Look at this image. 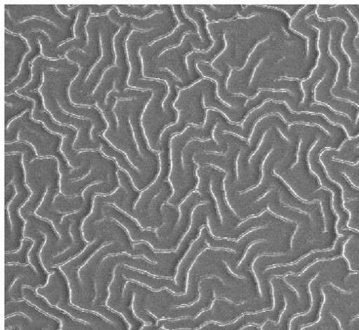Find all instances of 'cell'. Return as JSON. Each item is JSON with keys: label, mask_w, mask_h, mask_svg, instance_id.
Returning a JSON list of instances; mask_svg holds the SVG:
<instances>
[{"label": "cell", "mask_w": 359, "mask_h": 330, "mask_svg": "<svg viewBox=\"0 0 359 330\" xmlns=\"http://www.w3.org/2000/svg\"><path fill=\"white\" fill-rule=\"evenodd\" d=\"M119 264L161 278L175 276L176 271L169 266L152 263L144 257H133L126 253L109 255L101 262L95 274V296L93 302L94 304L104 305L106 303L109 295L108 287L112 280L113 271Z\"/></svg>", "instance_id": "1"}, {"label": "cell", "mask_w": 359, "mask_h": 330, "mask_svg": "<svg viewBox=\"0 0 359 330\" xmlns=\"http://www.w3.org/2000/svg\"><path fill=\"white\" fill-rule=\"evenodd\" d=\"M5 162H8L13 172V184L16 193L7 207L12 223V238L10 245L5 249L6 252L18 250L23 238V229L25 221L20 217L19 210L31 195L29 189L25 183V174L22 164V155H5Z\"/></svg>", "instance_id": "2"}, {"label": "cell", "mask_w": 359, "mask_h": 330, "mask_svg": "<svg viewBox=\"0 0 359 330\" xmlns=\"http://www.w3.org/2000/svg\"><path fill=\"white\" fill-rule=\"evenodd\" d=\"M131 250L120 241L103 245L99 248L79 270V278L82 285L85 304L82 309L93 303L95 296V277L97 271L103 259L111 254L126 253L130 254Z\"/></svg>", "instance_id": "3"}, {"label": "cell", "mask_w": 359, "mask_h": 330, "mask_svg": "<svg viewBox=\"0 0 359 330\" xmlns=\"http://www.w3.org/2000/svg\"><path fill=\"white\" fill-rule=\"evenodd\" d=\"M102 215L104 218L111 219L121 225L132 242H144L156 251H168L165 241L158 238L155 229L142 228L135 220L114 206L104 205Z\"/></svg>", "instance_id": "4"}, {"label": "cell", "mask_w": 359, "mask_h": 330, "mask_svg": "<svg viewBox=\"0 0 359 330\" xmlns=\"http://www.w3.org/2000/svg\"><path fill=\"white\" fill-rule=\"evenodd\" d=\"M283 141L276 145L264 157L260 166V178L256 186L244 192H236V197L245 206H248L263 196L273 187V168L285 152Z\"/></svg>", "instance_id": "5"}, {"label": "cell", "mask_w": 359, "mask_h": 330, "mask_svg": "<svg viewBox=\"0 0 359 330\" xmlns=\"http://www.w3.org/2000/svg\"><path fill=\"white\" fill-rule=\"evenodd\" d=\"M117 170L113 159L105 158L100 155L95 159L91 170L86 176L79 180L60 184V193L67 196L81 194L88 186L108 180L109 175Z\"/></svg>", "instance_id": "6"}, {"label": "cell", "mask_w": 359, "mask_h": 330, "mask_svg": "<svg viewBox=\"0 0 359 330\" xmlns=\"http://www.w3.org/2000/svg\"><path fill=\"white\" fill-rule=\"evenodd\" d=\"M159 170L154 180L143 191L134 206V210L149 217L148 208L153 198L161 191L168 178L170 164L168 145L161 147L158 152Z\"/></svg>", "instance_id": "7"}, {"label": "cell", "mask_w": 359, "mask_h": 330, "mask_svg": "<svg viewBox=\"0 0 359 330\" xmlns=\"http://www.w3.org/2000/svg\"><path fill=\"white\" fill-rule=\"evenodd\" d=\"M225 173L210 166V192L215 201L221 226L228 230L241 221L230 210L225 200L222 182Z\"/></svg>", "instance_id": "8"}, {"label": "cell", "mask_w": 359, "mask_h": 330, "mask_svg": "<svg viewBox=\"0 0 359 330\" xmlns=\"http://www.w3.org/2000/svg\"><path fill=\"white\" fill-rule=\"evenodd\" d=\"M272 129L273 127L264 132L259 145L249 157V178L240 188L238 192H244L257 185L260 178V166L263 159L276 145L283 141Z\"/></svg>", "instance_id": "9"}, {"label": "cell", "mask_w": 359, "mask_h": 330, "mask_svg": "<svg viewBox=\"0 0 359 330\" xmlns=\"http://www.w3.org/2000/svg\"><path fill=\"white\" fill-rule=\"evenodd\" d=\"M330 279H334L332 275H320L317 273L308 283L309 293L311 304L309 310L293 317L289 322L288 330H299L300 328L308 324L315 322L320 311L321 304V287Z\"/></svg>", "instance_id": "10"}, {"label": "cell", "mask_w": 359, "mask_h": 330, "mask_svg": "<svg viewBox=\"0 0 359 330\" xmlns=\"http://www.w3.org/2000/svg\"><path fill=\"white\" fill-rule=\"evenodd\" d=\"M287 244L269 240H261L250 244L236 266L239 277L253 281L248 268L253 260L260 254H280L287 252Z\"/></svg>", "instance_id": "11"}, {"label": "cell", "mask_w": 359, "mask_h": 330, "mask_svg": "<svg viewBox=\"0 0 359 330\" xmlns=\"http://www.w3.org/2000/svg\"><path fill=\"white\" fill-rule=\"evenodd\" d=\"M95 142L100 144L101 152L109 159H114L119 169L128 174L133 186L137 191H143L156 178L140 173L130 163L123 153L111 147L102 137L97 136Z\"/></svg>", "instance_id": "12"}, {"label": "cell", "mask_w": 359, "mask_h": 330, "mask_svg": "<svg viewBox=\"0 0 359 330\" xmlns=\"http://www.w3.org/2000/svg\"><path fill=\"white\" fill-rule=\"evenodd\" d=\"M278 279L285 306L280 314L278 322L267 320L261 327V330H288L289 322L292 317L296 314L305 313L308 310L299 301L295 292L289 287L283 279L278 278Z\"/></svg>", "instance_id": "13"}, {"label": "cell", "mask_w": 359, "mask_h": 330, "mask_svg": "<svg viewBox=\"0 0 359 330\" xmlns=\"http://www.w3.org/2000/svg\"><path fill=\"white\" fill-rule=\"evenodd\" d=\"M205 199L196 190L189 194L179 204V217L171 235L164 241L168 251L175 249L187 231L191 220V214L194 207L205 203Z\"/></svg>", "instance_id": "14"}, {"label": "cell", "mask_w": 359, "mask_h": 330, "mask_svg": "<svg viewBox=\"0 0 359 330\" xmlns=\"http://www.w3.org/2000/svg\"><path fill=\"white\" fill-rule=\"evenodd\" d=\"M269 225L290 229V226L292 225V224L285 221L271 213L267 209H265L262 213H260L258 215H252L241 220L236 227L230 230L228 238L237 240L243 234L252 229Z\"/></svg>", "instance_id": "15"}, {"label": "cell", "mask_w": 359, "mask_h": 330, "mask_svg": "<svg viewBox=\"0 0 359 330\" xmlns=\"http://www.w3.org/2000/svg\"><path fill=\"white\" fill-rule=\"evenodd\" d=\"M69 295L70 290L67 280L63 285L60 299L55 307L67 313L75 320L83 321L88 324L102 329L111 327V325L107 323L103 317L94 314L95 313L83 311L70 304Z\"/></svg>", "instance_id": "16"}, {"label": "cell", "mask_w": 359, "mask_h": 330, "mask_svg": "<svg viewBox=\"0 0 359 330\" xmlns=\"http://www.w3.org/2000/svg\"><path fill=\"white\" fill-rule=\"evenodd\" d=\"M23 299L28 301L29 303L41 310L43 313H46L53 318L59 320L61 323L68 328L76 329L81 328L82 324L78 323L75 320H72L69 315L60 310L59 308H53L41 296L35 293L32 288L29 287H24L22 289Z\"/></svg>", "instance_id": "17"}, {"label": "cell", "mask_w": 359, "mask_h": 330, "mask_svg": "<svg viewBox=\"0 0 359 330\" xmlns=\"http://www.w3.org/2000/svg\"><path fill=\"white\" fill-rule=\"evenodd\" d=\"M15 313H22L32 322L47 329L59 324L57 320L39 311L35 306L28 303L25 300L11 301L5 303V317Z\"/></svg>", "instance_id": "18"}, {"label": "cell", "mask_w": 359, "mask_h": 330, "mask_svg": "<svg viewBox=\"0 0 359 330\" xmlns=\"http://www.w3.org/2000/svg\"><path fill=\"white\" fill-rule=\"evenodd\" d=\"M207 245L205 238L199 232L198 237L192 242L177 264L173 280L182 291L185 289L187 272L198 254Z\"/></svg>", "instance_id": "19"}, {"label": "cell", "mask_w": 359, "mask_h": 330, "mask_svg": "<svg viewBox=\"0 0 359 330\" xmlns=\"http://www.w3.org/2000/svg\"><path fill=\"white\" fill-rule=\"evenodd\" d=\"M122 274L123 278L128 281L137 282L154 290L166 288L174 293L179 294L183 292L177 287L175 281L169 278H155L137 270H133L124 265H122Z\"/></svg>", "instance_id": "20"}, {"label": "cell", "mask_w": 359, "mask_h": 330, "mask_svg": "<svg viewBox=\"0 0 359 330\" xmlns=\"http://www.w3.org/2000/svg\"><path fill=\"white\" fill-rule=\"evenodd\" d=\"M236 181V174L225 173L222 187L227 206L231 212L241 220L258 215L259 213L255 210L251 208L249 206H245L239 201L236 197V191L234 188Z\"/></svg>", "instance_id": "21"}, {"label": "cell", "mask_w": 359, "mask_h": 330, "mask_svg": "<svg viewBox=\"0 0 359 330\" xmlns=\"http://www.w3.org/2000/svg\"><path fill=\"white\" fill-rule=\"evenodd\" d=\"M131 256L142 257L147 260L158 264L169 266L175 269L179 259L174 250L156 251L144 242L133 244Z\"/></svg>", "instance_id": "22"}, {"label": "cell", "mask_w": 359, "mask_h": 330, "mask_svg": "<svg viewBox=\"0 0 359 330\" xmlns=\"http://www.w3.org/2000/svg\"><path fill=\"white\" fill-rule=\"evenodd\" d=\"M66 280L62 271L57 267H55L54 271L48 274L46 285L37 287L36 293L44 298L50 306H56L60 299L62 287Z\"/></svg>", "instance_id": "23"}, {"label": "cell", "mask_w": 359, "mask_h": 330, "mask_svg": "<svg viewBox=\"0 0 359 330\" xmlns=\"http://www.w3.org/2000/svg\"><path fill=\"white\" fill-rule=\"evenodd\" d=\"M172 194V187L170 182L167 181L163 185L161 191L151 200L148 208L151 229H156L162 224L163 215L161 207L168 201Z\"/></svg>", "instance_id": "24"}, {"label": "cell", "mask_w": 359, "mask_h": 330, "mask_svg": "<svg viewBox=\"0 0 359 330\" xmlns=\"http://www.w3.org/2000/svg\"><path fill=\"white\" fill-rule=\"evenodd\" d=\"M215 313L216 310L211 309L201 313V315L195 319H184L174 321L161 320L157 322L161 325L162 328L166 330H175L185 328L192 329L200 326L203 322L210 320H214L215 319L213 318H217L220 321V318H223V316H222V315H219L220 313Z\"/></svg>", "instance_id": "25"}, {"label": "cell", "mask_w": 359, "mask_h": 330, "mask_svg": "<svg viewBox=\"0 0 359 330\" xmlns=\"http://www.w3.org/2000/svg\"><path fill=\"white\" fill-rule=\"evenodd\" d=\"M23 238H29L33 241V245L28 252L29 264L41 278L47 280L48 273L42 266L39 258L41 249L45 243L44 235L38 231H32L25 235Z\"/></svg>", "instance_id": "26"}, {"label": "cell", "mask_w": 359, "mask_h": 330, "mask_svg": "<svg viewBox=\"0 0 359 330\" xmlns=\"http://www.w3.org/2000/svg\"><path fill=\"white\" fill-rule=\"evenodd\" d=\"M128 280L122 274V264L118 265L113 271V277L108 287V298L106 306L111 309L122 304L123 290Z\"/></svg>", "instance_id": "27"}, {"label": "cell", "mask_w": 359, "mask_h": 330, "mask_svg": "<svg viewBox=\"0 0 359 330\" xmlns=\"http://www.w3.org/2000/svg\"><path fill=\"white\" fill-rule=\"evenodd\" d=\"M163 215L162 224L155 229L158 238L165 241L172 234L179 217V210L177 206L165 203L161 207Z\"/></svg>", "instance_id": "28"}, {"label": "cell", "mask_w": 359, "mask_h": 330, "mask_svg": "<svg viewBox=\"0 0 359 330\" xmlns=\"http://www.w3.org/2000/svg\"><path fill=\"white\" fill-rule=\"evenodd\" d=\"M30 264H5V303L11 301L9 291L15 279L22 276L37 275Z\"/></svg>", "instance_id": "29"}, {"label": "cell", "mask_w": 359, "mask_h": 330, "mask_svg": "<svg viewBox=\"0 0 359 330\" xmlns=\"http://www.w3.org/2000/svg\"><path fill=\"white\" fill-rule=\"evenodd\" d=\"M266 319L262 313L255 314H248L242 316L233 323L219 325L217 323H208L203 325L197 330H238L243 326L248 323H255L258 324H264Z\"/></svg>", "instance_id": "30"}, {"label": "cell", "mask_w": 359, "mask_h": 330, "mask_svg": "<svg viewBox=\"0 0 359 330\" xmlns=\"http://www.w3.org/2000/svg\"><path fill=\"white\" fill-rule=\"evenodd\" d=\"M47 280L41 278L39 275L35 276L20 277L13 282L9 291V296L15 301L23 299L22 289L24 287L37 288L46 285Z\"/></svg>", "instance_id": "31"}, {"label": "cell", "mask_w": 359, "mask_h": 330, "mask_svg": "<svg viewBox=\"0 0 359 330\" xmlns=\"http://www.w3.org/2000/svg\"><path fill=\"white\" fill-rule=\"evenodd\" d=\"M83 203V197L81 194L67 196L61 193L57 194L53 200L55 210L62 214H69L80 210Z\"/></svg>", "instance_id": "32"}, {"label": "cell", "mask_w": 359, "mask_h": 330, "mask_svg": "<svg viewBox=\"0 0 359 330\" xmlns=\"http://www.w3.org/2000/svg\"><path fill=\"white\" fill-rule=\"evenodd\" d=\"M83 309L97 313L102 317L113 324L117 330H128V326L123 317L107 306L91 303L85 306Z\"/></svg>", "instance_id": "33"}, {"label": "cell", "mask_w": 359, "mask_h": 330, "mask_svg": "<svg viewBox=\"0 0 359 330\" xmlns=\"http://www.w3.org/2000/svg\"><path fill=\"white\" fill-rule=\"evenodd\" d=\"M33 245V241L22 238L20 247L13 252H5V264H27L28 252Z\"/></svg>", "instance_id": "34"}, {"label": "cell", "mask_w": 359, "mask_h": 330, "mask_svg": "<svg viewBox=\"0 0 359 330\" xmlns=\"http://www.w3.org/2000/svg\"><path fill=\"white\" fill-rule=\"evenodd\" d=\"M200 233L203 234L205 243L208 247L212 248L226 249L233 251L236 254V241L229 238H217L212 236L210 234L206 225L201 228Z\"/></svg>", "instance_id": "35"}, {"label": "cell", "mask_w": 359, "mask_h": 330, "mask_svg": "<svg viewBox=\"0 0 359 330\" xmlns=\"http://www.w3.org/2000/svg\"><path fill=\"white\" fill-rule=\"evenodd\" d=\"M5 330L17 327L19 330H46L43 326L39 325L20 315H11L5 318Z\"/></svg>", "instance_id": "36"}, {"label": "cell", "mask_w": 359, "mask_h": 330, "mask_svg": "<svg viewBox=\"0 0 359 330\" xmlns=\"http://www.w3.org/2000/svg\"><path fill=\"white\" fill-rule=\"evenodd\" d=\"M116 313H119L129 324L128 330H140L142 326V322L138 318H137L130 306H126L121 304L113 309Z\"/></svg>", "instance_id": "37"}, {"label": "cell", "mask_w": 359, "mask_h": 330, "mask_svg": "<svg viewBox=\"0 0 359 330\" xmlns=\"http://www.w3.org/2000/svg\"><path fill=\"white\" fill-rule=\"evenodd\" d=\"M12 234V223L8 210L5 208V249L7 248L11 243Z\"/></svg>", "instance_id": "38"}, {"label": "cell", "mask_w": 359, "mask_h": 330, "mask_svg": "<svg viewBox=\"0 0 359 330\" xmlns=\"http://www.w3.org/2000/svg\"><path fill=\"white\" fill-rule=\"evenodd\" d=\"M16 190L13 182L5 186V207H7L10 201L15 195Z\"/></svg>", "instance_id": "39"}, {"label": "cell", "mask_w": 359, "mask_h": 330, "mask_svg": "<svg viewBox=\"0 0 359 330\" xmlns=\"http://www.w3.org/2000/svg\"><path fill=\"white\" fill-rule=\"evenodd\" d=\"M162 328L161 325L156 322V324H145L140 330H159Z\"/></svg>", "instance_id": "40"}, {"label": "cell", "mask_w": 359, "mask_h": 330, "mask_svg": "<svg viewBox=\"0 0 359 330\" xmlns=\"http://www.w3.org/2000/svg\"><path fill=\"white\" fill-rule=\"evenodd\" d=\"M351 324L353 326H358L359 327V317H357L354 319H353L351 321Z\"/></svg>", "instance_id": "41"}, {"label": "cell", "mask_w": 359, "mask_h": 330, "mask_svg": "<svg viewBox=\"0 0 359 330\" xmlns=\"http://www.w3.org/2000/svg\"><path fill=\"white\" fill-rule=\"evenodd\" d=\"M59 324L48 327L46 330H58Z\"/></svg>", "instance_id": "42"}, {"label": "cell", "mask_w": 359, "mask_h": 330, "mask_svg": "<svg viewBox=\"0 0 359 330\" xmlns=\"http://www.w3.org/2000/svg\"><path fill=\"white\" fill-rule=\"evenodd\" d=\"M301 330H313V329L310 327H305L302 328Z\"/></svg>", "instance_id": "43"}, {"label": "cell", "mask_w": 359, "mask_h": 330, "mask_svg": "<svg viewBox=\"0 0 359 330\" xmlns=\"http://www.w3.org/2000/svg\"><path fill=\"white\" fill-rule=\"evenodd\" d=\"M6 330H19V329L17 327H12L11 329H6Z\"/></svg>", "instance_id": "44"}]
</instances>
